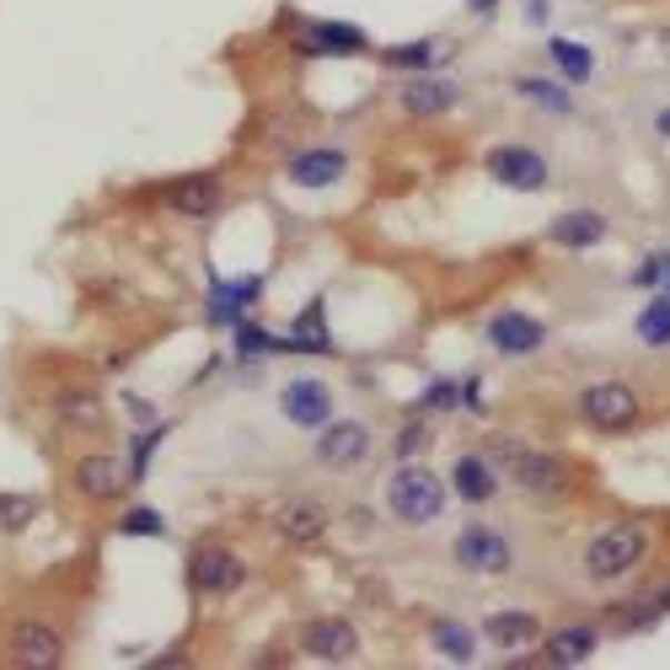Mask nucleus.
Segmentation results:
<instances>
[{
	"instance_id": "f257e3e1",
	"label": "nucleus",
	"mask_w": 670,
	"mask_h": 670,
	"mask_svg": "<svg viewBox=\"0 0 670 670\" xmlns=\"http://www.w3.org/2000/svg\"><path fill=\"white\" fill-rule=\"evenodd\" d=\"M387 510H392L402 526H429V520H440V510H446V483H440L429 467H402V472H392V483H387Z\"/></svg>"
},
{
	"instance_id": "f03ea898",
	"label": "nucleus",
	"mask_w": 670,
	"mask_h": 670,
	"mask_svg": "<svg viewBox=\"0 0 670 670\" xmlns=\"http://www.w3.org/2000/svg\"><path fill=\"white\" fill-rule=\"evenodd\" d=\"M643 531L639 526H611V531H601L590 548H584V574L590 579H622L633 574L643 563Z\"/></svg>"
},
{
	"instance_id": "7ed1b4c3",
	"label": "nucleus",
	"mask_w": 670,
	"mask_h": 670,
	"mask_svg": "<svg viewBox=\"0 0 670 670\" xmlns=\"http://www.w3.org/2000/svg\"><path fill=\"white\" fill-rule=\"evenodd\" d=\"M579 413L596 429H633L639 424V392L622 381H596L579 392Z\"/></svg>"
},
{
	"instance_id": "20e7f679",
	"label": "nucleus",
	"mask_w": 670,
	"mask_h": 670,
	"mask_svg": "<svg viewBox=\"0 0 670 670\" xmlns=\"http://www.w3.org/2000/svg\"><path fill=\"white\" fill-rule=\"evenodd\" d=\"M483 167L493 183L516 188V193H542V188H548V161L531 151V146H493Z\"/></svg>"
},
{
	"instance_id": "39448f33",
	"label": "nucleus",
	"mask_w": 670,
	"mask_h": 670,
	"mask_svg": "<svg viewBox=\"0 0 670 670\" xmlns=\"http://www.w3.org/2000/svg\"><path fill=\"white\" fill-rule=\"evenodd\" d=\"M504 461H510L516 488L537 493V499H552V493L569 488V467L558 457H548V451H516V446H504Z\"/></svg>"
},
{
	"instance_id": "423d86ee",
	"label": "nucleus",
	"mask_w": 670,
	"mask_h": 670,
	"mask_svg": "<svg viewBox=\"0 0 670 670\" xmlns=\"http://www.w3.org/2000/svg\"><path fill=\"white\" fill-rule=\"evenodd\" d=\"M457 563L467 574H504L516 563V548L493 531V526H467L457 537Z\"/></svg>"
},
{
	"instance_id": "0eeeda50",
	"label": "nucleus",
	"mask_w": 670,
	"mask_h": 670,
	"mask_svg": "<svg viewBox=\"0 0 670 670\" xmlns=\"http://www.w3.org/2000/svg\"><path fill=\"white\" fill-rule=\"evenodd\" d=\"M188 579H193L199 596H231V590H242L247 563L231 548H199L188 563Z\"/></svg>"
},
{
	"instance_id": "6e6552de",
	"label": "nucleus",
	"mask_w": 670,
	"mask_h": 670,
	"mask_svg": "<svg viewBox=\"0 0 670 670\" xmlns=\"http://www.w3.org/2000/svg\"><path fill=\"white\" fill-rule=\"evenodd\" d=\"M70 483H76V493L81 499H92V504H113L123 488H129V467H123L119 457H81L76 467H70Z\"/></svg>"
},
{
	"instance_id": "1a4fd4ad",
	"label": "nucleus",
	"mask_w": 670,
	"mask_h": 670,
	"mask_svg": "<svg viewBox=\"0 0 670 670\" xmlns=\"http://www.w3.org/2000/svg\"><path fill=\"white\" fill-rule=\"evenodd\" d=\"M488 343H493L499 354H510V360H526V354H537V349L548 343V328H542L537 317H526V311H499V317L488 322Z\"/></svg>"
},
{
	"instance_id": "9d476101",
	"label": "nucleus",
	"mask_w": 670,
	"mask_h": 670,
	"mask_svg": "<svg viewBox=\"0 0 670 670\" xmlns=\"http://www.w3.org/2000/svg\"><path fill=\"white\" fill-rule=\"evenodd\" d=\"M301 643H306L311 660H328V666H343V660L360 654V633H354L343 617H317V622H306Z\"/></svg>"
},
{
	"instance_id": "9b49d317",
	"label": "nucleus",
	"mask_w": 670,
	"mask_h": 670,
	"mask_svg": "<svg viewBox=\"0 0 670 670\" xmlns=\"http://www.w3.org/2000/svg\"><path fill=\"white\" fill-rule=\"evenodd\" d=\"M279 408H284V419L301 429H322L333 419V392H328V381H290L284 392H279Z\"/></svg>"
},
{
	"instance_id": "f8f14e48",
	"label": "nucleus",
	"mask_w": 670,
	"mask_h": 670,
	"mask_svg": "<svg viewBox=\"0 0 670 670\" xmlns=\"http://www.w3.org/2000/svg\"><path fill=\"white\" fill-rule=\"evenodd\" d=\"M370 451V429L360 424V419H343V424H322V434H317V461L322 467H360Z\"/></svg>"
},
{
	"instance_id": "ddd939ff",
	"label": "nucleus",
	"mask_w": 670,
	"mask_h": 670,
	"mask_svg": "<svg viewBox=\"0 0 670 670\" xmlns=\"http://www.w3.org/2000/svg\"><path fill=\"white\" fill-rule=\"evenodd\" d=\"M370 38L354 22H306L301 32V54H333V60H354L366 54Z\"/></svg>"
},
{
	"instance_id": "4468645a",
	"label": "nucleus",
	"mask_w": 670,
	"mask_h": 670,
	"mask_svg": "<svg viewBox=\"0 0 670 670\" xmlns=\"http://www.w3.org/2000/svg\"><path fill=\"white\" fill-rule=\"evenodd\" d=\"M64 660V643L54 628L43 622H17L11 628V666H32V670H49Z\"/></svg>"
},
{
	"instance_id": "2eb2a0df",
	"label": "nucleus",
	"mask_w": 670,
	"mask_h": 670,
	"mask_svg": "<svg viewBox=\"0 0 670 670\" xmlns=\"http://www.w3.org/2000/svg\"><path fill=\"white\" fill-rule=\"evenodd\" d=\"M167 199H172V210L183 214V220H210V214L226 204V183H220L214 172H193V178H183Z\"/></svg>"
},
{
	"instance_id": "dca6fc26",
	"label": "nucleus",
	"mask_w": 670,
	"mask_h": 670,
	"mask_svg": "<svg viewBox=\"0 0 670 670\" xmlns=\"http://www.w3.org/2000/svg\"><path fill=\"white\" fill-rule=\"evenodd\" d=\"M397 108H402L408 119H440V113L457 108V87H451V81H434V76H419V81H408V87L397 92Z\"/></svg>"
},
{
	"instance_id": "f3484780",
	"label": "nucleus",
	"mask_w": 670,
	"mask_h": 670,
	"mask_svg": "<svg viewBox=\"0 0 670 670\" xmlns=\"http://www.w3.org/2000/svg\"><path fill=\"white\" fill-rule=\"evenodd\" d=\"M284 172H290V183L296 188H333L338 178L349 172V156L328 151V146H322V151H296Z\"/></svg>"
},
{
	"instance_id": "a211bd4d",
	"label": "nucleus",
	"mask_w": 670,
	"mask_h": 670,
	"mask_svg": "<svg viewBox=\"0 0 670 670\" xmlns=\"http://www.w3.org/2000/svg\"><path fill=\"white\" fill-rule=\"evenodd\" d=\"M451 493L467 499V504H488L493 493H499V478H493V467L483 457H457L451 467Z\"/></svg>"
},
{
	"instance_id": "6ab92c4d",
	"label": "nucleus",
	"mask_w": 670,
	"mask_h": 670,
	"mask_svg": "<svg viewBox=\"0 0 670 670\" xmlns=\"http://www.w3.org/2000/svg\"><path fill=\"white\" fill-rule=\"evenodd\" d=\"M552 242L558 247H596L601 242V237H607V220H601V214L596 210H574V214H558V220H552V231H548Z\"/></svg>"
},
{
	"instance_id": "aec40b11",
	"label": "nucleus",
	"mask_w": 670,
	"mask_h": 670,
	"mask_svg": "<svg viewBox=\"0 0 670 670\" xmlns=\"http://www.w3.org/2000/svg\"><path fill=\"white\" fill-rule=\"evenodd\" d=\"M54 413L76 429H97L102 424V392H92V387H60L54 392Z\"/></svg>"
},
{
	"instance_id": "412c9836",
	"label": "nucleus",
	"mask_w": 670,
	"mask_h": 670,
	"mask_svg": "<svg viewBox=\"0 0 670 670\" xmlns=\"http://www.w3.org/2000/svg\"><path fill=\"white\" fill-rule=\"evenodd\" d=\"M483 633L499 643V649H531V643H537V617H531V611H493L483 622Z\"/></svg>"
},
{
	"instance_id": "4be33fe9",
	"label": "nucleus",
	"mask_w": 670,
	"mask_h": 670,
	"mask_svg": "<svg viewBox=\"0 0 670 670\" xmlns=\"http://www.w3.org/2000/svg\"><path fill=\"white\" fill-rule=\"evenodd\" d=\"M258 296V279H237V284H214V301H210V322L214 328H231L242 322L247 301Z\"/></svg>"
},
{
	"instance_id": "5701e85b",
	"label": "nucleus",
	"mask_w": 670,
	"mask_h": 670,
	"mask_svg": "<svg viewBox=\"0 0 670 670\" xmlns=\"http://www.w3.org/2000/svg\"><path fill=\"white\" fill-rule=\"evenodd\" d=\"M434 649L451 660V666H472L478 660V633L467 622H434Z\"/></svg>"
},
{
	"instance_id": "b1692460",
	"label": "nucleus",
	"mask_w": 670,
	"mask_h": 670,
	"mask_svg": "<svg viewBox=\"0 0 670 670\" xmlns=\"http://www.w3.org/2000/svg\"><path fill=\"white\" fill-rule=\"evenodd\" d=\"M279 531H284L290 542H317V537L328 531V516H322L317 504H284V510H279Z\"/></svg>"
},
{
	"instance_id": "393cba45",
	"label": "nucleus",
	"mask_w": 670,
	"mask_h": 670,
	"mask_svg": "<svg viewBox=\"0 0 670 670\" xmlns=\"http://www.w3.org/2000/svg\"><path fill=\"white\" fill-rule=\"evenodd\" d=\"M284 349H306V354H333V338H328V317L322 306H306V317L296 322V333Z\"/></svg>"
},
{
	"instance_id": "a878e982",
	"label": "nucleus",
	"mask_w": 670,
	"mask_h": 670,
	"mask_svg": "<svg viewBox=\"0 0 670 670\" xmlns=\"http://www.w3.org/2000/svg\"><path fill=\"white\" fill-rule=\"evenodd\" d=\"M38 510H43L38 493H6V488H0V531H6V537L28 531L32 520H38Z\"/></svg>"
},
{
	"instance_id": "bb28decb",
	"label": "nucleus",
	"mask_w": 670,
	"mask_h": 670,
	"mask_svg": "<svg viewBox=\"0 0 670 670\" xmlns=\"http://www.w3.org/2000/svg\"><path fill=\"white\" fill-rule=\"evenodd\" d=\"M548 54H552V64H558L569 81H590V70H596L590 49H584V43H574V38H552Z\"/></svg>"
},
{
	"instance_id": "cd10ccee",
	"label": "nucleus",
	"mask_w": 670,
	"mask_h": 670,
	"mask_svg": "<svg viewBox=\"0 0 670 670\" xmlns=\"http://www.w3.org/2000/svg\"><path fill=\"white\" fill-rule=\"evenodd\" d=\"M516 92L526 97V102H537L542 113H569V108H574V97L563 92L558 81H537V76H520V81H516Z\"/></svg>"
},
{
	"instance_id": "c85d7f7f",
	"label": "nucleus",
	"mask_w": 670,
	"mask_h": 670,
	"mask_svg": "<svg viewBox=\"0 0 670 670\" xmlns=\"http://www.w3.org/2000/svg\"><path fill=\"white\" fill-rule=\"evenodd\" d=\"M446 49H440V38H419V43H397V49H381V60L397 64V70H429V64L440 60Z\"/></svg>"
},
{
	"instance_id": "c756f323",
	"label": "nucleus",
	"mask_w": 670,
	"mask_h": 670,
	"mask_svg": "<svg viewBox=\"0 0 670 670\" xmlns=\"http://www.w3.org/2000/svg\"><path fill=\"white\" fill-rule=\"evenodd\" d=\"M590 649H596V633L590 628H563L558 639H552V666H584L590 660Z\"/></svg>"
},
{
	"instance_id": "7c9ffc66",
	"label": "nucleus",
	"mask_w": 670,
	"mask_h": 670,
	"mask_svg": "<svg viewBox=\"0 0 670 670\" xmlns=\"http://www.w3.org/2000/svg\"><path fill=\"white\" fill-rule=\"evenodd\" d=\"M639 338L643 343H654V349H666L670 343V301H649L639 311Z\"/></svg>"
},
{
	"instance_id": "2f4dec72",
	"label": "nucleus",
	"mask_w": 670,
	"mask_h": 670,
	"mask_svg": "<svg viewBox=\"0 0 670 670\" xmlns=\"http://www.w3.org/2000/svg\"><path fill=\"white\" fill-rule=\"evenodd\" d=\"M119 531H123V537H161L167 526H161V516H156L151 504H134V510L119 520Z\"/></svg>"
},
{
	"instance_id": "473e14b6",
	"label": "nucleus",
	"mask_w": 670,
	"mask_h": 670,
	"mask_svg": "<svg viewBox=\"0 0 670 670\" xmlns=\"http://www.w3.org/2000/svg\"><path fill=\"white\" fill-rule=\"evenodd\" d=\"M237 343H242V354H279V343L269 333H263V328H237Z\"/></svg>"
},
{
	"instance_id": "72a5a7b5",
	"label": "nucleus",
	"mask_w": 670,
	"mask_h": 670,
	"mask_svg": "<svg viewBox=\"0 0 670 670\" xmlns=\"http://www.w3.org/2000/svg\"><path fill=\"white\" fill-rule=\"evenodd\" d=\"M429 440H434V434H429L424 424H408V429H402V440H397V451H402V457H419Z\"/></svg>"
},
{
	"instance_id": "f704fd0d",
	"label": "nucleus",
	"mask_w": 670,
	"mask_h": 670,
	"mask_svg": "<svg viewBox=\"0 0 670 670\" xmlns=\"http://www.w3.org/2000/svg\"><path fill=\"white\" fill-rule=\"evenodd\" d=\"M451 402H457V387H451V381H429L424 408H451Z\"/></svg>"
},
{
	"instance_id": "c9c22d12",
	"label": "nucleus",
	"mask_w": 670,
	"mask_h": 670,
	"mask_svg": "<svg viewBox=\"0 0 670 670\" xmlns=\"http://www.w3.org/2000/svg\"><path fill=\"white\" fill-rule=\"evenodd\" d=\"M666 274H670V263H666V258H649V263H643V269H639L633 279H639V284H660Z\"/></svg>"
},
{
	"instance_id": "e433bc0d",
	"label": "nucleus",
	"mask_w": 670,
	"mask_h": 670,
	"mask_svg": "<svg viewBox=\"0 0 670 670\" xmlns=\"http://www.w3.org/2000/svg\"><path fill=\"white\" fill-rule=\"evenodd\" d=\"M467 6H472V11H483V17H488V11H493L499 0H467Z\"/></svg>"
},
{
	"instance_id": "4c0bfd02",
	"label": "nucleus",
	"mask_w": 670,
	"mask_h": 670,
	"mask_svg": "<svg viewBox=\"0 0 670 670\" xmlns=\"http://www.w3.org/2000/svg\"><path fill=\"white\" fill-rule=\"evenodd\" d=\"M660 134H666V140H670V108H666V113H660Z\"/></svg>"
},
{
	"instance_id": "58836bf2",
	"label": "nucleus",
	"mask_w": 670,
	"mask_h": 670,
	"mask_svg": "<svg viewBox=\"0 0 670 670\" xmlns=\"http://www.w3.org/2000/svg\"><path fill=\"white\" fill-rule=\"evenodd\" d=\"M660 607H666V611H670V596H666V601H660Z\"/></svg>"
}]
</instances>
